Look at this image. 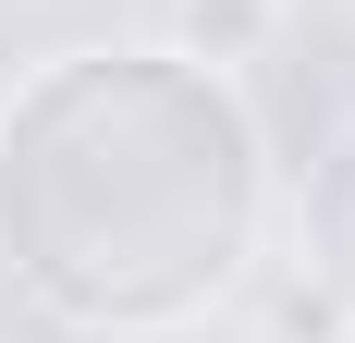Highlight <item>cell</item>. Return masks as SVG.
<instances>
[{
	"instance_id": "obj_4",
	"label": "cell",
	"mask_w": 355,
	"mask_h": 343,
	"mask_svg": "<svg viewBox=\"0 0 355 343\" xmlns=\"http://www.w3.org/2000/svg\"><path fill=\"white\" fill-rule=\"evenodd\" d=\"M245 294H257V331H270V343H355V319L331 307V294L294 270V258H282V270L257 258V282H245Z\"/></svg>"
},
{
	"instance_id": "obj_2",
	"label": "cell",
	"mask_w": 355,
	"mask_h": 343,
	"mask_svg": "<svg viewBox=\"0 0 355 343\" xmlns=\"http://www.w3.org/2000/svg\"><path fill=\"white\" fill-rule=\"evenodd\" d=\"M294 270L355 319V123L331 135V160L306 172V196H294Z\"/></svg>"
},
{
	"instance_id": "obj_3",
	"label": "cell",
	"mask_w": 355,
	"mask_h": 343,
	"mask_svg": "<svg viewBox=\"0 0 355 343\" xmlns=\"http://www.w3.org/2000/svg\"><path fill=\"white\" fill-rule=\"evenodd\" d=\"M282 12L294 0H172V49L209 62V74H245V62L282 49Z\"/></svg>"
},
{
	"instance_id": "obj_1",
	"label": "cell",
	"mask_w": 355,
	"mask_h": 343,
	"mask_svg": "<svg viewBox=\"0 0 355 343\" xmlns=\"http://www.w3.org/2000/svg\"><path fill=\"white\" fill-rule=\"evenodd\" d=\"M270 123L172 37L49 49L0 99V282L73 343H184L270 258Z\"/></svg>"
}]
</instances>
